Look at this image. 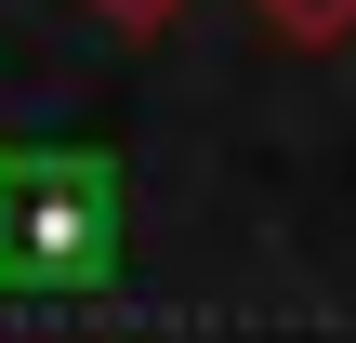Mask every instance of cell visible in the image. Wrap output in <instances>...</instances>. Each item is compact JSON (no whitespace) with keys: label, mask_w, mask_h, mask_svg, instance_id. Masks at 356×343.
Listing matches in <instances>:
<instances>
[{"label":"cell","mask_w":356,"mask_h":343,"mask_svg":"<svg viewBox=\"0 0 356 343\" xmlns=\"http://www.w3.org/2000/svg\"><path fill=\"white\" fill-rule=\"evenodd\" d=\"M119 278V159L106 145H0V291L79 304Z\"/></svg>","instance_id":"obj_1"},{"label":"cell","mask_w":356,"mask_h":343,"mask_svg":"<svg viewBox=\"0 0 356 343\" xmlns=\"http://www.w3.org/2000/svg\"><path fill=\"white\" fill-rule=\"evenodd\" d=\"M277 40H304V53H330V40H356V0H251Z\"/></svg>","instance_id":"obj_2"},{"label":"cell","mask_w":356,"mask_h":343,"mask_svg":"<svg viewBox=\"0 0 356 343\" xmlns=\"http://www.w3.org/2000/svg\"><path fill=\"white\" fill-rule=\"evenodd\" d=\"M92 13H106V26H132V40H145V26H172V13H185V0H92Z\"/></svg>","instance_id":"obj_3"}]
</instances>
